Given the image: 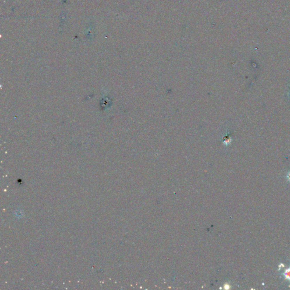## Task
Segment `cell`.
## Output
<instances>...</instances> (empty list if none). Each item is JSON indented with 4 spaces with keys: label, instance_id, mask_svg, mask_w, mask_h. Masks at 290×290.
<instances>
[{
    "label": "cell",
    "instance_id": "cell-1",
    "mask_svg": "<svg viewBox=\"0 0 290 290\" xmlns=\"http://www.w3.org/2000/svg\"><path fill=\"white\" fill-rule=\"evenodd\" d=\"M283 275L285 279L290 282V266L284 270V272L283 273Z\"/></svg>",
    "mask_w": 290,
    "mask_h": 290
},
{
    "label": "cell",
    "instance_id": "cell-2",
    "mask_svg": "<svg viewBox=\"0 0 290 290\" xmlns=\"http://www.w3.org/2000/svg\"><path fill=\"white\" fill-rule=\"evenodd\" d=\"M286 178H287V179L288 181H289V182H290V172H289L287 173V175H286Z\"/></svg>",
    "mask_w": 290,
    "mask_h": 290
}]
</instances>
